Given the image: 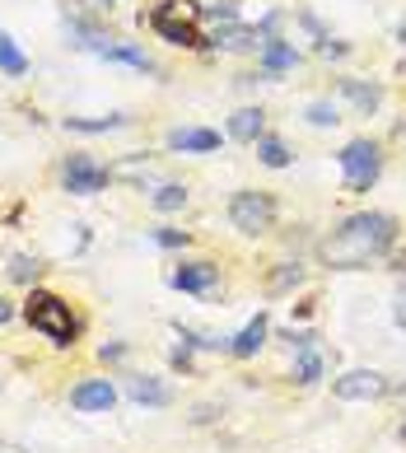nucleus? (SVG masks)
<instances>
[{"label": "nucleus", "instance_id": "nucleus-1", "mask_svg": "<svg viewBox=\"0 0 406 453\" xmlns=\"http://www.w3.org/2000/svg\"><path fill=\"white\" fill-rule=\"evenodd\" d=\"M397 243V220L387 211H360L341 220V229L323 243V262L336 272H355V266H369L374 257H383L387 248Z\"/></svg>", "mask_w": 406, "mask_h": 453}, {"label": "nucleus", "instance_id": "nucleus-2", "mask_svg": "<svg viewBox=\"0 0 406 453\" xmlns=\"http://www.w3.org/2000/svg\"><path fill=\"white\" fill-rule=\"evenodd\" d=\"M24 323H28L33 332H42L52 346H75V337H80V318H75L71 304H65L61 295H52V290H33V295L24 299Z\"/></svg>", "mask_w": 406, "mask_h": 453}, {"label": "nucleus", "instance_id": "nucleus-3", "mask_svg": "<svg viewBox=\"0 0 406 453\" xmlns=\"http://www.w3.org/2000/svg\"><path fill=\"white\" fill-rule=\"evenodd\" d=\"M336 164H341V178H346V192H369L379 182V169H383V155L374 141H350L341 155H336Z\"/></svg>", "mask_w": 406, "mask_h": 453}, {"label": "nucleus", "instance_id": "nucleus-4", "mask_svg": "<svg viewBox=\"0 0 406 453\" xmlns=\"http://www.w3.org/2000/svg\"><path fill=\"white\" fill-rule=\"evenodd\" d=\"M229 220H234V229H243V234H266L271 220H276V201H271L266 192H234Z\"/></svg>", "mask_w": 406, "mask_h": 453}, {"label": "nucleus", "instance_id": "nucleus-5", "mask_svg": "<svg viewBox=\"0 0 406 453\" xmlns=\"http://www.w3.org/2000/svg\"><path fill=\"white\" fill-rule=\"evenodd\" d=\"M108 178H112V173L103 169V164H94L89 155H71V159H65V169H61V182H65V192H71V196L103 192Z\"/></svg>", "mask_w": 406, "mask_h": 453}, {"label": "nucleus", "instance_id": "nucleus-6", "mask_svg": "<svg viewBox=\"0 0 406 453\" xmlns=\"http://www.w3.org/2000/svg\"><path fill=\"white\" fill-rule=\"evenodd\" d=\"M332 393L341 402H379L387 393V379L379 369H346L341 379H332Z\"/></svg>", "mask_w": 406, "mask_h": 453}, {"label": "nucleus", "instance_id": "nucleus-7", "mask_svg": "<svg viewBox=\"0 0 406 453\" xmlns=\"http://www.w3.org/2000/svg\"><path fill=\"white\" fill-rule=\"evenodd\" d=\"M117 407V388L112 379H80L71 388V411H112Z\"/></svg>", "mask_w": 406, "mask_h": 453}, {"label": "nucleus", "instance_id": "nucleus-8", "mask_svg": "<svg viewBox=\"0 0 406 453\" xmlns=\"http://www.w3.org/2000/svg\"><path fill=\"white\" fill-rule=\"evenodd\" d=\"M173 285L182 295H215L219 285V266L215 262H182L173 272Z\"/></svg>", "mask_w": 406, "mask_h": 453}, {"label": "nucleus", "instance_id": "nucleus-9", "mask_svg": "<svg viewBox=\"0 0 406 453\" xmlns=\"http://www.w3.org/2000/svg\"><path fill=\"white\" fill-rule=\"evenodd\" d=\"M149 28L155 33H164L168 42H178V47H201V33H196V24L188 19V24H178L173 14H168V5H159L155 14H149Z\"/></svg>", "mask_w": 406, "mask_h": 453}, {"label": "nucleus", "instance_id": "nucleus-10", "mask_svg": "<svg viewBox=\"0 0 406 453\" xmlns=\"http://www.w3.org/2000/svg\"><path fill=\"white\" fill-rule=\"evenodd\" d=\"M168 150H182V155H211L219 150V131H206V127H178L168 136Z\"/></svg>", "mask_w": 406, "mask_h": 453}, {"label": "nucleus", "instance_id": "nucleus-11", "mask_svg": "<svg viewBox=\"0 0 406 453\" xmlns=\"http://www.w3.org/2000/svg\"><path fill=\"white\" fill-rule=\"evenodd\" d=\"M266 332H271V323H266V313H257L252 323L239 332V337H229V356H239V360H252L257 350L266 346Z\"/></svg>", "mask_w": 406, "mask_h": 453}, {"label": "nucleus", "instance_id": "nucleus-12", "mask_svg": "<svg viewBox=\"0 0 406 453\" xmlns=\"http://www.w3.org/2000/svg\"><path fill=\"white\" fill-rule=\"evenodd\" d=\"M126 397H131V402H141V407H168V402H173V393H168L159 379H149V374L126 379Z\"/></svg>", "mask_w": 406, "mask_h": 453}, {"label": "nucleus", "instance_id": "nucleus-13", "mask_svg": "<svg viewBox=\"0 0 406 453\" xmlns=\"http://www.w3.org/2000/svg\"><path fill=\"white\" fill-rule=\"evenodd\" d=\"M262 127H266V112L262 108H239L229 117V136L243 141V145H257L262 141Z\"/></svg>", "mask_w": 406, "mask_h": 453}, {"label": "nucleus", "instance_id": "nucleus-14", "mask_svg": "<svg viewBox=\"0 0 406 453\" xmlns=\"http://www.w3.org/2000/svg\"><path fill=\"white\" fill-rule=\"evenodd\" d=\"M299 65V47H290L285 38H262V71L276 75V71H290Z\"/></svg>", "mask_w": 406, "mask_h": 453}, {"label": "nucleus", "instance_id": "nucleus-15", "mask_svg": "<svg viewBox=\"0 0 406 453\" xmlns=\"http://www.w3.org/2000/svg\"><path fill=\"white\" fill-rule=\"evenodd\" d=\"M336 89H341L364 117H369V112H379V104H383V89H379V85H369V80H341Z\"/></svg>", "mask_w": 406, "mask_h": 453}, {"label": "nucleus", "instance_id": "nucleus-16", "mask_svg": "<svg viewBox=\"0 0 406 453\" xmlns=\"http://www.w3.org/2000/svg\"><path fill=\"white\" fill-rule=\"evenodd\" d=\"M117 127H126V112H108V117H65V131H84V136L117 131Z\"/></svg>", "mask_w": 406, "mask_h": 453}, {"label": "nucleus", "instance_id": "nucleus-17", "mask_svg": "<svg viewBox=\"0 0 406 453\" xmlns=\"http://www.w3.org/2000/svg\"><path fill=\"white\" fill-rule=\"evenodd\" d=\"M0 75H10V80H19V75H28V57L14 47V38L5 28H0Z\"/></svg>", "mask_w": 406, "mask_h": 453}, {"label": "nucleus", "instance_id": "nucleus-18", "mask_svg": "<svg viewBox=\"0 0 406 453\" xmlns=\"http://www.w3.org/2000/svg\"><path fill=\"white\" fill-rule=\"evenodd\" d=\"M219 47H229V52H248V47L262 42V28H243V24H229L225 33H215Z\"/></svg>", "mask_w": 406, "mask_h": 453}, {"label": "nucleus", "instance_id": "nucleus-19", "mask_svg": "<svg viewBox=\"0 0 406 453\" xmlns=\"http://www.w3.org/2000/svg\"><path fill=\"white\" fill-rule=\"evenodd\" d=\"M318 379H323V356L309 346V350H299V360H295V383L309 388V383H318Z\"/></svg>", "mask_w": 406, "mask_h": 453}, {"label": "nucleus", "instance_id": "nucleus-20", "mask_svg": "<svg viewBox=\"0 0 406 453\" xmlns=\"http://www.w3.org/2000/svg\"><path fill=\"white\" fill-rule=\"evenodd\" d=\"M103 57H108V61H126V65H135V71H155V61H149L141 47H131V42H112Z\"/></svg>", "mask_w": 406, "mask_h": 453}, {"label": "nucleus", "instance_id": "nucleus-21", "mask_svg": "<svg viewBox=\"0 0 406 453\" xmlns=\"http://www.w3.org/2000/svg\"><path fill=\"white\" fill-rule=\"evenodd\" d=\"M257 155H262L266 169H285V164H290V150H285V141H276V136H262Z\"/></svg>", "mask_w": 406, "mask_h": 453}, {"label": "nucleus", "instance_id": "nucleus-22", "mask_svg": "<svg viewBox=\"0 0 406 453\" xmlns=\"http://www.w3.org/2000/svg\"><path fill=\"white\" fill-rule=\"evenodd\" d=\"M182 206H188V188L182 182H164L155 192V211H182Z\"/></svg>", "mask_w": 406, "mask_h": 453}, {"label": "nucleus", "instance_id": "nucleus-23", "mask_svg": "<svg viewBox=\"0 0 406 453\" xmlns=\"http://www.w3.org/2000/svg\"><path fill=\"white\" fill-rule=\"evenodd\" d=\"M5 272H10V280L33 285V280H38V272H42V262H38V257H10V266H5Z\"/></svg>", "mask_w": 406, "mask_h": 453}, {"label": "nucleus", "instance_id": "nucleus-24", "mask_svg": "<svg viewBox=\"0 0 406 453\" xmlns=\"http://www.w3.org/2000/svg\"><path fill=\"white\" fill-rule=\"evenodd\" d=\"M309 122H313V127H336L341 117H336L332 104H309Z\"/></svg>", "mask_w": 406, "mask_h": 453}, {"label": "nucleus", "instance_id": "nucleus-25", "mask_svg": "<svg viewBox=\"0 0 406 453\" xmlns=\"http://www.w3.org/2000/svg\"><path fill=\"white\" fill-rule=\"evenodd\" d=\"M303 280V272H299V266H285V272H276V276H271V290H290V285H299Z\"/></svg>", "mask_w": 406, "mask_h": 453}, {"label": "nucleus", "instance_id": "nucleus-26", "mask_svg": "<svg viewBox=\"0 0 406 453\" xmlns=\"http://www.w3.org/2000/svg\"><path fill=\"white\" fill-rule=\"evenodd\" d=\"M155 239H159L164 248H182V243H188V234H182V229H159Z\"/></svg>", "mask_w": 406, "mask_h": 453}, {"label": "nucleus", "instance_id": "nucleus-27", "mask_svg": "<svg viewBox=\"0 0 406 453\" xmlns=\"http://www.w3.org/2000/svg\"><path fill=\"white\" fill-rule=\"evenodd\" d=\"M393 318H397V327H406V290H397L393 299Z\"/></svg>", "mask_w": 406, "mask_h": 453}, {"label": "nucleus", "instance_id": "nucleus-28", "mask_svg": "<svg viewBox=\"0 0 406 453\" xmlns=\"http://www.w3.org/2000/svg\"><path fill=\"white\" fill-rule=\"evenodd\" d=\"M80 10H89V14H103V10H112V0H80Z\"/></svg>", "mask_w": 406, "mask_h": 453}, {"label": "nucleus", "instance_id": "nucleus-29", "mask_svg": "<svg viewBox=\"0 0 406 453\" xmlns=\"http://www.w3.org/2000/svg\"><path fill=\"white\" fill-rule=\"evenodd\" d=\"M98 356H103V360H122V356H126V346H122V342H112V346L98 350Z\"/></svg>", "mask_w": 406, "mask_h": 453}, {"label": "nucleus", "instance_id": "nucleus-30", "mask_svg": "<svg viewBox=\"0 0 406 453\" xmlns=\"http://www.w3.org/2000/svg\"><path fill=\"white\" fill-rule=\"evenodd\" d=\"M10 318H14V304H10V299H5V295H0V327H5V323H10Z\"/></svg>", "mask_w": 406, "mask_h": 453}, {"label": "nucleus", "instance_id": "nucleus-31", "mask_svg": "<svg viewBox=\"0 0 406 453\" xmlns=\"http://www.w3.org/2000/svg\"><path fill=\"white\" fill-rule=\"evenodd\" d=\"M397 38H402V47H406V19H402V28H397Z\"/></svg>", "mask_w": 406, "mask_h": 453}, {"label": "nucleus", "instance_id": "nucleus-32", "mask_svg": "<svg viewBox=\"0 0 406 453\" xmlns=\"http://www.w3.org/2000/svg\"><path fill=\"white\" fill-rule=\"evenodd\" d=\"M402 440H406V426H402Z\"/></svg>", "mask_w": 406, "mask_h": 453}]
</instances>
